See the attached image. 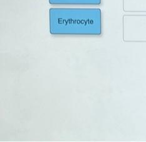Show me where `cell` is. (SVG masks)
Returning <instances> with one entry per match:
<instances>
[{"instance_id": "cell-1", "label": "cell", "mask_w": 146, "mask_h": 142, "mask_svg": "<svg viewBox=\"0 0 146 142\" xmlns=\"http://www.w3.org/2000/svg\"><path fill=\"white\" fill-rule=\"evenodd\" d=\"M49 23L50 33L54 35H99L101 11L97 8H52Z\"/></svg>"}, {"instance_id": "cell-2", "label": "cell", "mask_w": 146, "mask_h": 142, "mask_svg": "<svg viewBox=\"0 0 146 142\" xmlns=\"http://www.w3.org/2000/svg\"><path fill=\"white\" fill-rule=\"evenodd\" d=\"M53 5H98L101 0H49Z\"/></svg>"}]
</instances>
